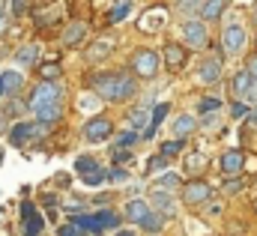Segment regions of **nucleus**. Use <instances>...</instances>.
<instances>
[{
	"mask_svg": "<svg viewBox=\"0 0 257 236\" xmlns=\"http://www.w3.org/2000/svg\"><path fill=\"white\" fill-rule=\"evenodd\" d=\"M93 87L105 102H126L138 93L135 78L126 75V72H102V75L93 78Z\"/></svg>",
	"mask_w": 257,
	"mask_h": 236,
	"instance_id": "f257e3e1",
	"label": "nucleus"
},
{
	"mask_svg": "<svg viewBox=\"0 0 257 236\" xmlns=\"http://www.w3.org/2000/svg\"><path fill=\"white\" fill-rule=\"evenodd\" d=\"M72 224L78 230H93V233H102V230H111L120 224V215L111 212V209H102V212H93V215H84V212H72Z\"/></svg>",
	"mask_w": 257,
	"mask_h": 236,
	"instance_id": "f03ea898",
	"label": "nucleus"
},
{
	"mask_svg": "<svg viewBox=\"0 0 257 236\" xmlns=\"http://www.w3.org/2000/svg\"><path fill=\"white\" fill-rule=\"evenodd\" d=\"M51 105H60V87L42 81V84L30 93V108H33V114H36V111H42V108H51Z\"/></svg>",
	"mask_w": 257,
	"mask_h": 236,
	"instance_id": "7ed1b4c3",
	"label": "nucleus"
},
{
	"mask_svg": "<svg viewBox=\"0 0 257 236\" xmlns=\"http://www.w3.org/2000/svg\"><path fill=\"white\" fill-rule=\"evenodd\" d=\"M45 132H48V126H42V123H18V126L9 129V144L12 147H24L27 141L42 138Z\"/></svg>",
	"mask_w": 257,
	"mask_h": 236,
	"instance_id": "20e7f679",
	"label": "nucleus"
},
{
	"mask_svg": "<svg viewBox=\"0 0 257 236\" xmlns=\"http://www.w3.org/2000/svg\"><path fill=\"white\" fill-rule=\"evenodd\" d=\"M111 132H114V123L105 120V117H93V120L84 123V138H87L90 144H102V141H108Z\"/></svg>",
	"mask_w": 257,
	"mask_h": 236,
	"instance_id": "39448f33",
	"label": "nucleus"
},
{
	"mask_svg": "<svg viewBox=\"0 0 257 236\" xmlns=\"http://www.w3.org/2000/svg\"><path fill=\"white\" fill-rule=\"evenodd\" d=\"M132 69H135V75H141V78H156V72H159V54L156 51H138L135 57H132Z\"/></svg>",
	"mask_w": 257,
	"mask_h": 236,
	"instance_id": "423d86ee",
	"label": "nucleus"
},
{
	"mask_svg": "<svg viewBox=\"0 0 257 236\" xmlns=\"http://www.w3.org/2000/svg\"><path fill=\"white\" fill-rule=\"evenodd\" d=\"M221 45H224V54H239L242 45H245V30L239 24H227L224 36H221Z\"/></svg>",
	"mask_w": 257,
	"mask_h": 236,
	"instance_id": "0eeeda50",
	"label": "nucleus"
},
{
	"mask_svg": "<svg viewBox=\"0 0 257 236\" xmlns=\"http://www.w3.org/2000/svg\"><path fill=\"white\" fill-rule=\"evenodd\" d=\"M21 221H24V233L27 236H39L42 233V227H45V218L33 209V203H21Z\"/></svg>",
	"mask_w": 257,
	"mask_h": 236,
	"instance_id": "6e6552de",
	"label": "nucleus"
},
{
	"mask_svg": "<svg viewBox=\"0 0 257 236\" xmlns=\"http://www.w3.org/2000/svg\"><path fill=\"white\" fill-rule=\"evenodd\" d=\"M218 168H221L224 177H239V171L245 168V156H242L239 150H227V153L218 159Z\"/></svg>",
	"mask_w": 257,
	"mask_h": 236,
	"instance_id": "1a4fd4ad",
	"label": "nucleus"
},
{
	"mask_svg": "<svg viewBox=\"0 0 257 236\" xmlns=\"http://www.w3.org/2000/svg\"><path fill=\"white\" fill-rule=\"evenodd\" d=\"M21 84H24V75L15 72V69H6V72L0 75V93H3V96H15V93L21 90Z\"/></svg>",
	"mask_w": 257,
	"mask_h": 236,
	"instance_id": "9d476101",
	"label": "nucleus"
},
{
	"mask_svg": "<svg viewBox=\"0 0 257 236\" xmlns=\"http://www.w3.org/2000/svg\"><path fill=\"white\" fill-rule=\"evenodd\" d=\"M183 33H186V39H189L192 48H203L206 45V27L200 21H186L183 24Z\"/></svg>",
	"mask_w": 257,
	"mask_h": 236,
	"instance_id": "9b49d317",
	"label": "nucleus"
},
{
	"mask_svg": "<svg viewBox=\"0 0 257 236\" xmlns=\"http://www.w3.org/2000/svg\"><path fill=\"white\" fill-rule=\"evenodd\" d=\"M209 194H212V185H206V182H189V188L183 191V200L186 203H203Z\"/></svg>",
	"mask_w": 257,
	"mask_h": 236,
	"instance_id": "f8f14e48",
	"label": "nucleus"
},
{
	"mask_svg": "<svg viewBox=\"0 0 257 236\" xmlns=\"http://www.w3.org/2000/svg\"><path fill=\"white\" fill-rule=\"evenodd\" d=\"M197 78H200L203 84H215V81L221 78V63H218V60H203Z\"/></svg>",
	"mask_w": 257,
	"mask_h": 236,
	"instance_id": "ddd939ff",
	"label": "nucleus"
},
{
	"mask_svg": "<svg viewBox=\"0 0 257 236\" xmlns=\"http://www.w3.org/2000/svg\"><path fill=\"white\" fill-rule=\"evenodd\" d=\"M251 84H254V81H251V75H248V72H236V75H233V81H230V90H233V96L242 102V99L248 96Z\"/></svg>",
	"mask_w": 257,
	"mask_h": 236,
	"instance_id": "4468645a",
	"label": "nucleus"
},
{
	"mask_svg": "<svg viewBox=\"0 0 257 236\" xmlns=\"http://www.w3.org/2000/svg\"><path fill=\"white\" fill-rule=\"evenodd\" d=\"M147 215H150V203H147V200H128L126 218L132 221V224H141Z\"/></svg>",
	"mask_w": 257,
	"mask_h": 236,
	"instance_id": "2eb2a0df",
	"label": "nucleus"
},
{
	"mask_svg": "<svg viewBox=\"0 0 257 236\" xmlns=\"http://www.w3.org/2000/svg\"><path fill=\"white\" fill-rule=\"evenodd\" d=\"M165 63L171 66V69H183V63H186V48L183 45H165Z\"/></svg>",
	"mask_w": 257,
	"mask_h": 236,
	"instance_id": "dca6fc26",
	"label": "nucleus"
},
{
	"mask_svg": "<svg viewBox=\"0 0 257 236\" xmlns=\"http://www.w3.org/2000/svg\"><path fill=\"white\" fill-rule=\"evenodd\" d=\"M168 111H171V105H168V102H159V105L153 108V114H150V126H147V132H144L147 138H153V135H156L159 123H162V120L168 117Z\"/></svg>",
	"mask_w": 257,
	"mask_h": 236,
	"instance_id": "f3484780",
	"label": "nucleus"
},
{
	"mask_svg": "<svg viewBox=\"0 0 257 236\" xmlns=\"http://www.w3.org/2000/svg\"><path fill=\"white\" fill-rule=\"evenodd\" d=\"M84 36H87V27H84L81 21H72V24L66 27V33H63V42L66 45H81Z\"/></svg>",
	"mask_w": 257,
	"mask_h": 236,
	"instance_id": "a211bd4d",
	"label": "nucleus"
},
{
	"mask_svg": "<svg viewBox=\"0 0 257 236\" xmlns=\"http://www.w3.org/2000/svg\"><path fill=\"white\" fill-rule=\"evenodd\" d=\"M36 57H39V45H21L18 51H15V60H18V66H33L36 63Z\"/></svg>",
	"mask_w": 257,
	"mask_h": 236,
	"instance_id": "6ab92c4d",
	"label": "nucleus"
},
{
	"mask_svg": "<svg viewBox=\"0 0 257 236\" xmlns=\"http://www.w3.org/2000/svg\"><path fill=\"white\" fill-rule=\"evenodd\" d=\"M111 51H114V42H111V39H99V42H96V45H93V48L87 51V57L93 60V63H99V60L108 57Z\"/></svg>",
	"mask_w": 257,
	"mask_h": 236,
	"instance_id": "aec40b11",
	"label": "nucleus"
},
{
	"mask_svg": "<svg viewBox=\"0 0 257 236\" xmlns=\"http://www.w3.org/2000/svg\"><path fill=\"white\" fill-rule=\"evenodd\" d=\"M194 126H197V123H194V117L183 114V117H177V120H174V135H177V138L183 141L186 135H192V132H194Z\"/></svg>",
	"mask_w": 257,
	"mask_h": 236,
	"instance_id": "412c9836",
	"label": "nucleus"
},
{
	"mask_svg": "<svg viewBox=\"0 0 257 236\" xmlns=\"http://www.w3.org/2000/svg\"><path fill=\"white\" fill-rule=\"evenodd\" d=\"M162 21H168L165 9H153V12H150V15L144 18V24H141V27H144L147 33H153V30H159V27H162Z\"/></svg>",
	"mask_w": 257,
	"mask_h": 236,
	"instance_id": "4be33fe9",
	"label": "nucleus"
},
{
	"mask_svg": "<svg viewBox=\"0 0 257 236\" xmlns=\"http://www.w3.org/2000/svg\"><path fill=\"white\" fill-rule=\"evenodd\" d=\"M224 6H227V0H206L203 9H200V15H203L206 21H212V18H218V15L224 12Z\"/></svg>",
	"mask_w": 257,
	"mask_h": 236,
	"instance_id": "5701e85b",
	"label": "nucleus"
},
{
	"mask_svg": "<svg viewBox=\"0 0 257 236\" xmlns=\"http://www.w3.org/2000/svg\"><path fill=\"white\" fill-rule=\"evenodd\" d=\"M60 105H51V108H42V111H36V123H42V126H51V123H57L60 120Z\"/></svg>",
	"mask_w": 257,
	"mask_h": 236,
	"instance_id": "b1692460",
	"label": "nucleus"
},
{
	"mask_svg": "<svg viewBox=\"0 0 257 236\" xmlns=\"http://www.w3.org/2000/svg\"><path fill=\"white\" fill-rule=\"evenodd\" d=\"M75 171H78L81 177H87V174L99 171V162H96V159H90V156H78V162H75Z\"/></svg>",
	"mask_w": 257,
	"mask_h": 236,
	"instance_id": "393cba45",
	"label": "nucleus"
},
{
	"mask_svg": "<svg viewBox=\"0 0 257 236\" xmlns=\"http://www.w3.org/2000/svg\"><path fill=\"white\" fill-rule=\"evenodd\" d=\"M206 168V156L203 153H192L189 159H186V171L189 174H197V171H203Z\"/></svg>",
	"mask_w": 257,
	"mask_h": 236,
	"instance_id": "a878e982",
	"label": "nucleus"
},
{
	"mask_svg": "<svg viewBox=\"0 0 257 236\" xmlns=\"http://www.w3.org/2000/svg\"><path fill=\"white\" fill-rule=\"evenodd\" d=\"M39 75H42V81L54 84V78H60V66H57V63H42V66H39Z\"/></svg>",
	"mask_w": 257,
	"mask_h": 236,
	"instance_id": "bb28decb",
	"label": "nucleus"
},
{
	"mask_svg": "<svg viewBox=\"0 0 257 236\" xmlns=\"http://www.w3.org/2000/svg\"><path fill=\"white\" fill-rule=\"evenodd\" d=\"M177 185H180V177H177V174H162V177L156 179V191H162V188L171 191V188H177Z\"/></svg>",
	"mask_w": 257,
	"mask_h": 236,
	"instance_id": "cd10ccee",
	"label": "nucleus"
},
{
	"mask_svg": "<svg viewBox=\"0 0 257 236\" xmlns=\"http://www.w3.org/2000/svg\"><path fill=\"white\" fill-rule=\"evenodd\" d=\"M128 12H132V3H128V0H123L120 6H114V9H111L108 21H111V24H117V21H123V18H126Z\"/></svg>",
	"mask_w": 257,
	"mask_h": 236,
	"instance_id": "c85d7f7f",
	"label": "nucleus"
},
{
	"mask_svg": "<svg viewBox=\"0 0 257 236\" xmlns=\"http://www.w3.org/2000/svg\"><path fill=\"white\" fill-rule=\"evenodd\" d=\"M162 221H165V218H162V212H150V215H147V218L141 221V227H144V230H153V233H156V230L162 227Z\"/></svg>",
	"mask_w": 257,
	"mask_h": 236,
	"instance_id": "c756f323",
	"label": "nucleus"
},
{
	"mask_svg": "<svg viewBox=\"0 0 257 236\" xmlns=\"http://www.w3.org/2000/svg\"><path fill=\"white\" fill-rule=\"evenodd\" d=\"M221 188H224V194H239V191L245 188V182H242L239 177H227V179H224V185H221Z\"/></svg>",
	"mask_w": 257,
	"mask_h": 236,
	"instance_id": "7c9ffc66",
	"label": "nucleus"
},
{
	"mask_svg": "<svg viewBox=\"0 0 257 236\" xmlns=\"http://www.w3.org/2000/svg\"><path fill=\"white\" fill-rule=\"evenodd\" d=\"M177 153H183V141H168V144H162V153H159V156L171 159V156H177Z\"/></svg>",
	"mask_w": 257,
	"mask_h": 236,
	"instance_id": "2f4dec72",
	"label": "nucleus"
},
{
	"mask_svg": "<svg viewBox=\"0 0 257 236\" xmlns=\"http://www.w3.org/2000/svg\"><path fill=\"white\" fill-rule=\"evenodd\" d=\"M165 168H168V159H165V156H153V159L147 162V171H150V174H162Z\"/></svg>",
	"mask_w": 257,
	"mask_h": 236,
	"instance_id": "473e14b6",
	"label": "nucleus"
},
{
	"mask_svg": "<svg viewBox=\"0 0 257 236\" xmlns=\"http://www.w3.org/2000/svg\"><path fill=\"white\" fill-rule=\"evenodd\" d=\"M135 141H138L135 132H123V135H117V147L114 150H128V147H135Z\"/></svg>",
	"mask_w": 257,
	"mask_h": 236,
	"instance_id": "72a5a7b5",
	"label": "nucleus"
},
{
	"mask_svg": "<svg viewBox=\"0 0 257 236\" xmlns=\"http://www.w3.org/2000/svg\"><path fill=\"white\" fill-rule=\"evenodd\" d=\"M132 126H135V129H144V126H150V114H147V108H138V111L132 114Z\"/></svg>",
	"mask_w": 257,
	"mask_h": 236,
	"instance_id": "f704fd0d",
	"label": "nucleus"
},
{
	"mask_svg": "<svg viewBox=\"0 0 257 236\" xmlns=\"http://www.w3.org/2000/svg\"><path fill=\"white\" fill-rule=\"evenodd\" d=\"M81 179H84V185H90V188H93V185L105 182V179H108V174H105V171L99 168V171H93V174H87V177H81Z\"/></svg>",
	"mask_w": 257,
	"mask_h": 236,
	"instance_id": "c9c22d12",
	"label": "nucleus"
},
{
	"mask_svg": "<svg viewBox=\"0 0 257 236\" xmlns=\"http://www.w3.org/2000/svg\"><path fill=\"white\" fill-rule=\"evenodd\" d=\"M9 3H12V15L15 18L27 15V9H30V0H9Z\"/></svg>",
	"mask_w": 257,
	"mask_h": 236,
	"instance_id": "e433bc0d",
	"label": "nucleus"
},
{
	"mask_svg": "<svg viewBox=\"0 0 257 236\" xmlns=\"http://www.w3.org/2000/svg\"><path fill=\"white\" fill-rule=\"evenodd\" d=\"M153 203H156V206H162V209H165V206H171V191H153Z\"/></svg>",
	"mask_w": 257,
	"mask_h": 236,
	"instance_id": "4c0bfd02",
	"label": "nucleus"
},
{
	"mask_svg": "<svg viewBox=\"0 0 257 236\" xmlns=\"http://www.w3.org/2000/svg\"><path fill=\"white\" fill-rule=\"evenodd\" d=\"M218 108H221V99H203V102H200V111H203V114H209V111L215 114Z\"/></svg>",
	"mask_w": 257,
	"mask_h": 236,
	"instance_id": "58836bf2",
	"label": "nucleus"
},
{
	"mask_svg": "<svg viewBox=\"0 0 257 236\" xmlns=\"http://www.w3.org/2000/svg\"><path fill=\"white\" fill-rule=\"evenodd\" d=\"M245 114H248V105H245V102H233V108H230V117H245Z\"/></svg>",
	"mask_w": 257,
	"mask_h": 236,
	"instance_id": "ea45409f",
	"label": "nucleus"
},
{
	"mask_svg": "<svg viewBox=\"0 0 257 236\" xmlns=\"http://www.w3.org/2000/svg\"><path fill=\"white\" fill-rule=\"evenodd\" d=\"M57 236H81V230H78V227H75V224L69 221V224H63V227L57 230Z\"/></svg>",
	"mask_w": 257,
	"mask_h": 236,
	"instance_id": "a19ab883",
	"label": "nucleus"
},
{
	"mask_svg": "<svg viewBox=\"0 0 257 236\" xmlns=\"http://www.w3.org/2000/svg\"><path fill=\"white\" fill-rule=\"evenodd\" d=\"M108 177L114 179V182H126V179H128V171H123V168H114Z\"/></svg>",
	"mask_w": 257,
	"mask_h": 236,
	"instance_id": "79ce46f5",
	"label": "nucleus"
},
{
	"mask_svg": "<svg viewBox=\"0 0 257 236\" xmlns=\"http://www.w3.org/2000/svg\"><path fill=\"white\" fill-rule=\"evenodd\" d=\"M128 159H132L128 150H114V162H128Z\"/></svg>",
	"mask_w": 257,
	"mask_h": 236,
	"instance_id": "37998d69",
	"label": "nucleus"
},
{
	"mask_svg": "<svg viewBox=\"0 0 257 236\" xmlns=\"http://www.w3.org/2000/svg\"><path fill=\"white\" fill-rule=\"evenodd\" d=\"M245 72L251 75V81H257V54H254L251 60H248V69H245Z\"/></svg>",
	"mask_w": 257,
	"mask_h": 236,
	"instance_id": "c03bdc74",
	"label": "nucleus"
},
{
	"mask_svg": "<svg viewBox=\"0 0 257 236\" xmlns=\"http://www.w3.org/2000/svg\"><path fill=\"white\" fill-rule=\"evenodd\" d=\"M6 30V0H0V33Z\"/></svg>",
	"mask_w": 257,
	"mask_h": 236,
	"instance_id": "a18cd8bd",
	"label": "nucleus"
},
{
	"mask_svg": "<svg viewBox=\"0 0 257 236\" xmlns=\"http://www.w3.org/2000/svg\"><path fill=\"white\" fill-rule=\"evenodd\" d=\"M242 102H245V105H251V102H257V81L251 84V90H248V96H245Z\"/></svg>",
	"mask_w": 257,
	"mask_h": 236,
	"instance_id": "49530a36",
	"label": "nucleus"
},
{
	"mask_svg": "<svg viewBox=\"0 0 257 236\" xmlns=\"http://www.w3.org/2000/svg\"><path fill=\"white\" fill-rule=\"evenodd\" d=\"M248 126H251V129H257V108L251 111V117H248Z\"/></svg>",
	"mask_w": 257,
	"mask_h": 236,
	"instance_id": "de8ad7c7",
	"label": "nucleus"
},
{
	"mask_svg": "<svg viewBox=\"0 0 257 236\" xmlns=\"http://www.w3.org/2000/svg\"><path fill=\"white\" fill-rule=\"evenodd\" d=\"M117 236H135L132 230H117Z\"/></svg>",
	"mask_w": 257,
	"mask_h": 236,
	"instance_id": "09e8293b",
	"label": "nucleus"
},
{
	"mask_svg": "<svg viewBox=\"0 0 257 236\" xmlns=\"http://www.w3.org/2000/svg\"><path fill=\"white\" fill-rule=\"evenodd\" d=\"M3 156H6V153H3V147H0V165H3Z\"/></svg>",
	"mask_w": 257,
	"mask_h": 236,
	"instance_id": "8fccbe9b",
	"label": "nucleus"
},
{
	"mask_svg": "<svg viewBox=\"0 0 257 236\" xmlns=\"http://www.w3.org/2000/svg\"><path fill=\"white\" fill-rule=\"evenodd\" d=\"M254 209H257V203H254Z\"/></svg>",
	"mask_w": 257,
	"mask_h": 236,
	"instance_id": "3c124183",
	"label": "nucleus"
},
{
	"mask_svg": "<svg viewBox=\"0 0 257 236\" xmlns=\"http://www.w3.org/2000/svg\"><path fill=\"white\" fill-rule=\"evenodd\" d=\"M0 96H3V93H0Z\"/></svg>",
	"mask_w": 257,
	"mask_h": 236,
	"instance_id": "603ef678",
	"label": "nucleus"
}]
</instances>
